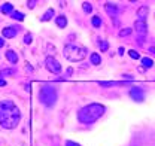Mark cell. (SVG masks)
<instances>
[{"mask_svg":"<svg viewBox=\"0 0 155 146\" xmlns=\"http://www.w3.org/2000/svg\"><path fill=\"white\" fill-rule=\"evenodd\" d=\"M101 87H112V85H118V82H98Z\"/></svg>","mask_w":155,"mask_h":146,"instance_id":"cb8c5ba5","label":"cell"},{"mask_svg":"<svg viewBox=\"0 0 155 146\" xmlns=\"http://www.w3.org/2000/svg\"><path fill=\"white\" fill-rule=\"evenodd\" d=\"M12 18H14V20H18V21H22L24 20V14H22V12H18V10H12Z\"/></svg>","mask_w":155,"mask_h":146,"instance_id":"e0dca14e","label":"cell"},{"mask_svg":"<svg viewBox=\"0 0 155 146\" xmlns=\"http://www.w3.org/2000/svg\"><path fill=\"white\" fill-rule=\"evenodd\" d=\"M82 8H84V12H85V14H89V12L93 10L91 3H88V2H84V3H82Z\"/></svg>","mask_w":155,"mask_h":146,"instance_id":"d6986e66","label":"cell"},{"mask_svg":"<svg viewBox=\"0 0 155 146\" xmlns=\"http://www.w3.org/2000/svg\"><path fill=\"white\" fill-rule=\"evenodd\" d=\"M130 97L134 101H143L145 100V92H143V89H142V88L134 87V88L130 89Z\"/></svg>","mask_w":155,"mask_h":146,"instance_id":"52a82bcc","label":"cell"},{"mask_svg":"<svg viewBox=\"0 0 155 146\" xmlns=\"http://www.w3.org/2000/svg\"><path fill=\"white\" fill-rule=\"evenodd\" d=\"M66 146H81V145H78V143H75V142H66Z\"/></svg>","mask_w":155,"mask_h":146,"instance_id":"484cf974","label":"cell"},{"mask_svg":"<svg viewBox=\"0 0 155 146\" xmlns=\"http://www.w3.org/2000/svg\"><path fill=\"white\" fill-rule=\"evenodd\" d=\"M17 33H18V30H17L15 27H6V29H3V30H2V34H3L5 37H8V39L15 37V36H17Z\"/></svg>","mask_w":155,"mask_h":146,"instance_id":"30bf717a","label":"cell"},{"mask_svg":"<svg viewBox=\"0 0 155 146\" xmlns=\"http://www.w3.org/2000/svg\"><path fill=\"white\" fill-rule=\"evenodd\" d=\"M5 45V41H3V37H0V48H2Z\"/></svg>","mask_w":155,"mask_h":146,"instance_id":"f1b7e54d","label":"cell"},{"mask_svg":"<svg viewBox=\"0 0 155 146\" xmlns=\"http://www.w3.org/2000/svg\"><path fill=\"white\" fill-rule=\"evenodd\" d=\"M134 29H136V31H137V34L140 36V42H143V39H145V36H146V22H143V21H136L134 22Z\"/></svg>","mask_w":155,"mask_h":146,"instance_id":"8992f818","label":"cell"},{"mask_svg":"<svg viewBox=\"0 0 155 146\" xmlns=\"http://www.w3.org/2000/svg\"><path fill=\"white\" fill-rule=\"evenodd\" d=\"M89 58H91V63H93V64H96V66L101 64V57L97 54V52H93L91 57H89Z\"/></svg>","mask_w":155,"mask_h":146,"instance_id":"5bb4252c","label":"cell"},{"mask_svg":"<svg viewBox=\"0 0 155 146\" xmlns=\"http://www.w3.org/2000/svg\"><path fill=\"white\" fill-rule=\"evenodd\" d=\"M45 66H46V69L51 72V73H60L61 72V64L54 58V57H46L45 58Z\"/></svg>","mask_w":155,"mask_h":146,"instance_id":"5b68a950","label":"cell"},{"mask_svg":"<svg viewBox=\"0 0 155 146\" xmlns=\"http://www.w3.org/2000/svg\"><path fill=\"white\" fill-rule=\"evenodd\" d=\"M52 17H54V9H48L43 14V17H42V21H49Z\"/></svg>","mask_w":155,"mask_h":146,"instance_id":"2e32d148","label":"cell"},{"mask_svg":"<svg viewBox=\"0 0 155 146\" xmlns=\"http://www.w3.org/2000/svg\"><path fill=\"white\" fill-rule=\"evenodd\" d=\"M128 55H130L131 58H134V60H139V58H140L139 52H137V51H134V49H130V51H128Z\"/></svg>","mask_w":155,"mask_h":146,"instance_id":"ffe728a7","label":"cell"},{"mask_svg":"<svg viewBox=\"0 0 155 146\" xmlns=\"http://www.w3.org/2000/svg\"><path fill=\"white\" fill-rule=\"evenodd\" d=\"M105 9H106V12H108L109 17H112V18L118 17V6H116V5H113V3H106V5H105Z\"/></svg>","mask_w":155,"mask_h":146,"instance_id":"ba28073f","label":"cell"},{"mask_svg":"<svg viewBox=\"0 0 155 146\" xmlns=\"http://www.w3.org/2000/svg\"><path fill=\"white\" fill-rule=\"evenodd\" d=\"M130 34H131V29H122V30L119 31V36H121V37L130 36Z\"/></svg>","mask_w":155,"mask_h":146,"instance_id":"44dd1931","label":"cell"},{"mask_svg":"<svg viewBox=\"0 0 155 146\" xmlns=\"http://www.w3.org/2000/svg\"><path fill=\"white\" fill-rule=\"evenodd\" d=\"M6 58L10 61V63H17L18 61V54H17V52H14V51H12V49H9V51H6Z\"/></svg>","mask_w":155,"mask_h":146,"instance_id":"8fae6325","label":"cell"},{"mask_svg":"<svg viewBox=\"0 0 155 146\" xmlns=\"http://www.w3.org/2000/svg\"><path fill=\"white\" fill-rule=\"evenodd\" d=\"M34 5H36L34 0H31V2H27V6H29V8H34Z\"/></svg>","mask_w":155,"mask_h":146,"instance_id":"4316f807","label":"cell"},{"mask_svg":"<svg viewBox=\"0 0 155 146\" xmlns=\"http://www.w3.org/2000/svg\"><path fill=\"white\" fill-rule=\"evenodd\" d=\"M2 75H14V70L10 69H5V70H0V76Z\"/></svg>","mask_w":155,"mask_h":146,"instance_id":"603a6c76","label":"cell"},{"mask_svg":"<svg viewBox=\"0 0 155 146\" xmlns=\"http://www.w3.org/2000/svg\"><path fill=\"white\" fill-rule=\"evenodd\" d=\"M149 52H152V54H155V46H152V48H149Z\"/></svg>","mask_w":155,"mask_h":146,"instance_id":"f546056e","label":"cell"},{"mask_svg":"<svg viewBox=\"0 0 155 146\" xmlns=\"http://www.w3.org/2000/svg\"><path fill=\"white\" fill-rule=\"evenodd\" d=\"M55 22H57V25H58L60 29H64V27L67 25V20H66V17H64V15L57 17V18H55Z\"/></svg>","mask_w":155,"mask_h":146,"instance_id":"7c38bea8","label":"cell"},{"mask_svg":"<svg viewBox=\"0 0 155 146\" xmlns=\"http://www.w3.org/2000/svg\"><path fill=\"white\" fill-rule=\"evenodd\" d=\"M57 88L55 87H51V85H43L39 91V100H40L45 106L51 108V106H54L55 101H57Z\"/></svg>","mask_w":155,"mask_h":146,"instance_id":"277c9868","label":"cell"},{"mask_svg":"<svg viewBox=\"0 0 155 146\" xmlns=\"http://www.w3.org/2000/svg\"><path fill=\"white\" fill-rule=\"evenodd\" d=\"M91 22H93V25H94V27L96 29H98V27H101V18L100 17H93V20H91Z\"/></svg>","mask_w":155,"mask_h":146,"instance_id":"ac0fdd59","label":"cell"},{"mask_svg":"<svg viewBox=\"0 0 155 146\" xmlns=\"http://www.w3.org/2000/svg\"><path fill=\"white\" fill-rule=\"evenodd\" d=\"M21 121V110L12 100L0 101V125L6 130L18 127Z\"/></svg>","mask_w":155,"mask_h":146,"instance_id":"6da1fadb","label":"cell"},{"mask_svg":"<svg viewBox=\"0 0 155 146\" xmlns=\"http://www.w3.org/2000/svg\"><path fill=\"white\" fill-rule=\"evenodd\" d=\"M149 14V8L148 6H140L137 10V21H143L146 22V17Z\"/></svg>","mask_w":155,"mask_h":146,"instance_id":"9c48e42d","label":"cell"},{"mask_svg":"<svg viewBox=\"0 0 155 146\" xmlns=\"http://www.w3.org/2000/svg\"><path fill=\"white\" fill-rule=\"evenodd\" d=\"M31 39H33L31 34H25V37H24V43H27V45L31 43Z\"/></svg>","mask_w":155,"mask_h":146,"instance_id":"d4e9b609","label":"cell"},{"mask_svg":"<svg viewBox=\"0 0 155 146\" xmlns=\"http://www.w3.org/2000/svg\"><path fill=\"white\" fill-rule=\"evenodd\" d=\"M106 108L100 103H91L85 106V108H82L79 110V113H78V119L82 122V124H93L96 122L97 119L105 113Z\"/></svg>","mask_w":155,"mask_h":146,"instance_id":"7a4b0ae2","label":"cell"},{"mask_svg":"<svg viewBox=\"0 0 155 146\" xmlns=\"http://www.w3.org/2000/svg\"><path fill=\"white\" fill-rule=\"evenodd\" d=\"M12 9H14V6L10 3H3L2 8H0V10H2L3 14H12Z\"/></svg>","mask_w":155,"mask_h":146,"instance_id":"4fadbf2b","label":"cell"},{"mask_svg":"<svg viewBox=\"0 0 155 146\" xmlns=\"http://www.w3.org/2000/svg\"><path fill=\"white\" fill-rule=\"evenodd\" d=\"M142 64H143L145 69H151L152 66H154V61H152L149 57H145V58H142Z\"/></svg>","mask_w":155,"mask_h":146,"instance_id":"9a60e30c","label":"cell"},{"mask_svg":"<svg viewBox=\"0 0 155 146\" xmlns=\"http://www.w3.org/2000/svg\"><path fill=\"white\" fill-rule=\"evenodd\" d=\"M88 54V49L82 45H76V43H69L64 46L63 55L64 58H67L69 61H82Z\"/></svg>","mask_w":155,"mask_h":146,"instance_id":"3957f363","label":"cell"},{"mask_svg":"<svg viewBox=\"0 0 155 146\" xmlns=\"http://www.w3.org/2000/svg\"><path fill=\"white\" fill-rule=\"evenodd\" d=\"M100 48H101V51H103V52H106V51L109 49V43H108L106 41H101V43H100Z\"/></svg>","mask_w":155,"mask_h":146,"instance_id":"7402d4cb","label":"cell"},{"mask_svg":"<svg viewBox=\"0 0 155 146\" xmlns=\"http://www.w3.org/2000/svg\"><path fill=\"white\" fill-rule=\"evenodd\" d=\"M5 85H6V81H5V79L0 78V87H5Z\"/></svg>","mask_w":155,"mask_h":146,"instance_id":"83f0119b","label":"cell"}]
</instances>
